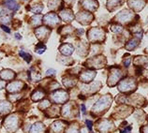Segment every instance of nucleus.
I'll use <instances>...</instances> for the list:
<instances>
[{"label": "nucleus", "mask_w": 148, "mask_h": 133, "mask_svg": "<svg viewBox=\"0 0 148 133\" xmlns=\"http://www.w3.org/2000/svg\"><path fill=\"white\" fill-rule=\"evenodd\" d=\"M111 97L110 96H105V97H102L101 99L97 102L94 107H93V112H102L104 111L105 109L108 108L110 106L111 104Z\"/></svg>", "instance_id": "nucleus-1"}, {"label": "nucleus", "mask_w": 148, "mask_h": 133, "mask_svg": "<svg viewBox=\"0 0 148 133\" xmlns=\"http://www.w3.org/2000/svg\"><path fill=\"white\" fill-rule=\"evenodd\" d=\"M135 82L133 79H125L119 84V90L122 92H130L135 88Z\"/></svg>", "instance_id": "nucleus-2"}, {"label": "nucleus", "mask_w": 148, "mask_h": 133, "mask_svg": "<svg viewBox=\"0 0 148 133\" xmlns=\"http://www.w3.org/2000/svg\"><path fill=\"white\" fill-rule=\"evenodd\" d=\"M53 101H56L57 103H64L66 100L68 99V93L63 91V90H60V91H56L53 94Z\"/></svg>", "instance_id": "nucleus-3"}, {"label": "nucleus", "mask_w": 148, "mask_h": 133, "mask_svg": "<svg viewBox=\"0 0 148 133\" xmlns=\"http://www.w3.org/2000/svg\"><path fill=\"white\" fill-rule=\"evenodd\" d=\"M5 126L9 130H14L18 127V118L16 115H11L8 117L5 122Z\"/></svg>", "instance_id": "nucleus-4"}, {"label": "nucleus", "mask_w": 148, "mask_h": 133, "mask_svg": "<svg viewBox=\"0 0 148 133\" xmlns=\"http://www.w3.org/2000/svg\"><path fill=\"white\" fill-rule=\"evenodd\" d=\"M103 32L100 29H91L90 32L88 33V38H90L92 41H96V40H101L103 38Z\"/></svg>", "instance_id": "nucleus-5"}, {"label": "nucleus", "mask_w": 148, "mask_h": 133, "mask_svg": "<svg viewBox=\"0 0 148 133\" xmlns=\"http://www.w3.org/2000/svg\"><path fill=\"white\" fill-rule=\"evenodd\" d=\"M121 77V71L119 69H114L111 71L110 77H109V82L108 84L109 85H114L117 83V81L120 79Z\"/></svg>", "instance_id": "nucleus-6"}, {"label": "nucleus", "mask_w": 148, "mask_h": 133, "mask_svg": "<svg viewBox=\"0 0 148 133\" xmlns=\"http://www.w3.org/2000/svg\"><path fill=\"white\" fill-rule=\"evenodd\" d=\"M132 16H133V14H132L130 11L124 10V11H121L119 14H117L116 19H117V21L121 22V23H127L128 21H130Z\"/></svg>", "instance_id": "nucleus-7"}, {"label": "nucleus", "mask_w": 148, "mask_h": 133, "mask_svg": "<svg viewBox=\"0 0 148 133\" xmlns=\"http://www.w3.org/2000/svg\"><path fill=\"white\" fill-rule=\"evenodd\" d=\"M44 22L47 23V25H49L50 26H53V25H56L59 23V19H58V17L56 14L50 13V14H47L44 17Z\"/></svg>", "instance_id": "nucleus-8"}, {"label": "nucleus", "mask_w": 148, "mask_h": 133, "mask_svg": "<svg viewBox=\"0 0 148 133\" xmlns=\"http://www.w3.org/2000/svg\"><path fill=\"white\" fill-rule=\"evenodd\" d=\"M130 6H131L135 10H141L145 6V0H130L128 1Z\"/></svg>", "instance_id": "nucleus-9"}, {"label": "nucleus", "mask_w": 148, "mask_h": 133, "mask_svg": "<svg viewBox=\"0 0 148 133\" xmlns=\"http://www.w3.org/2000/svg\"><path fill=\"white\" fill-rule=\"evenodd\" d=\"M95 75H96V73L94 71H84V73L81 74V80L85 82V83H88V82H90L94 79Z\"/></svg>", "instance_id": "nucleus-10"}, {"label": "nucleus", "mask_w": 148, "mask_h": 133, "mask_svg": "<svg viewBox=\"0 0 148 133\" xmlns=\"http://www.w3.org/2000/svg\"><path fill=\"white\" fill-rule=\"evenodd\" d=\"M112 123L110 122V121H108V120H103V121H101L100 124H99V130L101 132H107L108 130H111V128H112Z\"/></svg>", "instance_id": "nucleus-11"}, {"label": "nucleus", "mask_w": 148, "mask_h": 133, "mask_svg": "<svg viewBox=\"0 0 148 133\" xmlns=\"http://www.w3.org/2000/svg\"><path fill=\"white\" fill-rule=\"evenodd\" d=\"M22 86H23V83H21V82H14V83H11L10 84L8 85V90L10 92H16L21 90L23 88Z\"/></svg>", "instance_id": "nucleus-12"}, {"label": "nucleus", "mask_w": 148, "mask_h": 133, "mask_svg": "<svg viewBox=\"0 0 148 133\" xmlns=\"http://www.w3.org/2000/svg\"><path fill=\"white\" fill-rule=\"evenodd\" d=\"M83 4L84 8H86L87 10H94L96 8L98 7V3H97L95 0H84Z\"/></svg>", "instance_id": "nucleus-13"}, {"label": "nucleus", "mask_w": 148, "mask_h": 133, "mask_svg": "<svg viewBox=\"0 0 148 133\" xmlns=\"http://www.w3.org/2000/svg\"><path fill=\"white\" fill-rule=\"evenodd\" d=\"M45 130V127L41 123H37L31 128L30 133H43Z\"/></svg>", "instance_id": "nucleus-14"}, {"label": "nucleus", "mask_w": 148, "mask_h": 133, "mask_svg": "<svg viewBox=\"0 0 148 133\" xmlns=\"http://www.w3.org/2000/svg\"><path fill=\"white\" fill-rule=\"evenodd\" d=\"M5 4L8 9L11 10H17L19 9V5L16 3L15 0H5Z\"/></svg>", "instance_id": "nucleus-15"}, {"label": "nucleus", "mask_w": 148, "mask_h": 133, "mask_svg": "<svg viewBox=\"0 0 148 133\" xmlns=\"http://www.w3.org/2000/svg\"><path fill=\"white\" fill-rule=\"evenodd\" d=\"M10 108H11V106L10 103L5 102V101H1V102H0V114L10 112Z\"/></svg>", "instance_id": "nucleus-16"}, {"label": "nucleus", "mask_w": 148, "mask_h": 133, "mask_svg": "<svg viewBox=\"0 0 148 133\" xmlns=\"http://www.w3.org/2000/svg\"><path fill=\"white\" fill-rule=\"evenodd\" d=\"M60 51L62 53L66 54V56H69V54L72 53L73 52V47L71 44H65L60 48Z\"/></svg>", "instance_id": "nucleus-17"}, {"label": "nucleus", "mask_w": 148, "mask_h": 133, "mask_svg": "<svg viewBox=\"0 0 148 133\" xmlns=\"http://www.w3.org/2000/svg\"><path fill=\"white\" fill-rule=\"evenodd\" d=\"M64 128V123L62 122H59V121H57V122H54L52 126V130L56 132V133H60V131L63 130Z\"/></svg>", "instance_id": "nucleus-18"}, {"label": "nucleus", "mask_w": 148, "mask_h": 133, "mask_svg": "<svg viewBox=\"0 0 148 133\" xmlns=\"http://www.w3.org/2000/svg\"><path fill=\"white\" fill-rule=\"evenodd\" d=\"M0 76L5 80H10L15 76V74L11 71V70H4V71H2V73L0 74Z\"/></svg>", "instance_id": "nucleus-19"}, {"label": "nucleus", "mask_w": 148, "mask_h": 133, "mask_svg": "<svg viewBox=\"0 0 148 133\" xmlns=\"http://www.w3.org/2000/svg\"><path fill=\"white\" fill-rule=\"evenodd\" d=\"M138 44H139V40H137V38H134V40H130L127 42V44L126 45V48L127 50L131 51V50H133L134 48H136V47L138 46Z\"/></svg>", "instance_id": "nucleus-20"}, {"label": "nucleus", "mask_w": 148, "mask_h": 133, "mask_svg": "<svg viewBox=\"0 0 148 133\" xmlns=\"http://www.w3.org/2000/svg\"><path fill=\"white\" fill-rule=\"evenodd\" d=\"M44 96L45 95H44L43 92L40 91V90H37V91L32 95V99L35 100V101H36V100H40L41 99H43Z\"/></svg>", "instance_id": "nucleus-21"}, {"label": "nucleus", "mask_w": 148, "mask_h": 133, "mask_svg": "<svg viewBox=\"0 0 148 133\" xmlns=\"http://www.w3.org/2000/svg\"><path fill=\"white\" fill-rule=\"evenodd\" d=\"M36 33L38 35V37L40 38H42V36H43V34L45 35L46 33H49V29L47 28H45V27H40V28H38L37 31H36Z\"/></svg>", "instance_id": "nucleus-22"}, {"label": "nucleus", "mask_w": 148, "mask_h": 133, "mask_svg": "<svg viewBox=\"0 0 148 133\" xmlns=\"http://www.w3.org/2000/svg\"><path fill=\"white\" fill-rule=\"evenodd\" d=\"M71 11H69V13H67V14H65L64 12H62L61 13V16H62V18L64 19L65 21H68V22H71L72 19H73V15H72V13H71Z\"/></svg>", "instance_id": "nucleus-23"}, {"label": "nucleus", "mask_w": 148, "mask_h": 133, "mask_svg": "<svg viewBox=\"0 0 148 133\" xmlns=\"http://www.w3.org/2000/svg\"><path fill=\"white\" fill-rule=\"evenodd\" d=\"M71 104H68L63 108V115L65 117H69L71 115Z\"/></svg>", "instance_id": "nucleus-24"}, {"label": "nucleus", "mask_w": 148, "mask_h": 133, "mask_svg": "<svg viewBox=\"0 0 148 133\" xmlns=\"http://www.w3.org/2000/svg\"><path fill=\"white\" fill-rule=\"evenodd\" d=\"M20 56L24 58V59L26 61V62H30L31 61V56L29 53H25L24 51H20Z\"/></svg>", "instance_id": "nucleus-25"}, {"label": "nucleus", "mask_w": 148, "mask_h": 133, "mask_svg": "<svg viewBox=\"0 0 148 133\" xmlns=\"http://www.w3.org/2000/svg\"><path fill=\"white\" fill-rule=\"evenodd\" d=\"M45 49H46V47L44 45H42V44H38L37 47H36V53H38V54H41V53H43L45 52Z\"/></svg>", "instance_id": "nucleus-26"}, {"label": "nucleus", "mask_w": 148, "mask_h": 133, "mask_svg": "<svg viewBox=\"0 0 148 133\" xmlns=\"http://www.w3.org/2000/svg\"><path fill=\"white\" fill-rule=\"evenodd\" d=\"M122 0H108L109 6H118L119 3H121Z\"/></svg>", "instance_id": "nucleus-27"}, {"label": "nucleus", "mask_w": 148, "mask_h": 133, "mask_svg": "<svg viewBox=\"0 0 148 133\" xmlns=\"http://www.w3.org/2000/svg\"><path fill=\"white\" fill-rule=\"evenodd\" d=\"M111 29H112V31H114V32H115V33H119L123 30L122 27L119 26V25H112L111 27Z\"/></svg>", "instance_id": "nucleus-28"}, {"label": "nucleus", "mask_w": 148, "mask_h": 133, "mask_svg": "<svg viewBox=\"0 0 148 133\" xmlns=\"http://www.w3.org/2000/svg\"><path fill=\"white\" fill-rule=\"evenodd\" d=\"M44 102H45V103H43V101H42V103H40V108H41V107H43V106H44V108L50 106V103H49V101H48V100H45Z\"/></svg>", "instance_id": "nucleus-29"}, {"label": "nucleus", "mask_w": 148, "mask_h": 133, "mask_svg": "<svg viewBox=\"0 0 148 133\" xmlns=\"http://www.w3.org/2000/svg\"><path fill=\"white\" fill-rule=\"evenodd\" d=\"M67 133H77V130H76V128H74L73 127H71V128H69L68 130Z\"/></svg>", "instance_id": "nucleus-30"}, {"label": "nucleus", "mask_w": 148, "mask_h": 133, "mask_svg": "<svg viewBox=\"0 0 148 133\" xmlns=\"http://www.w3.org/2000/svg\"><path fill=\"white\" fill-rule=\"evenodd\" d=\"M46 74H47V75H54V74H56V70L54 69H48Z\"/></svg>", "instance_id": "nucleus-31"}, {"label": "nucleus", "mask_w": 148, "mask_h": 133, "mask_svg": "<svg viewBox=\"0 0 148 133\" xmlns=\"http://www.w3.org/2000/svg\"><path fill=\"white\" fill-rule=\"evenodd\" d=\"M86 124H87V128H89V130H92V122L89 120H86Z\"/></svg>", "instance_id": "nucleus-32"}, {"label": "nucleus", "mask_w": 148, "mask_h": 133, "mask_svg": "<svg viewBox=\"0 0 148 133\" xmlns=\"http://www.w3.org/2000/svg\"><path fill=\"white\" fill-rule=\"evenodd\" d=\"M130 130H131V127H127V128H125L124 130H122V133H130Z\"/></svg>", "instance_id": "nucleus-33"}, {"label": "nucleus", "mask_w": 148, "mask_h": 133, "mask_svg": "<svg viewBox=\"0 0 148 133\" xmlns=\"http://www.w3.org/2000/svg\"><path fill=\"white\" fill-rule=\"evenodd\" d=\"M1 27L4 31H6V32H8V33H10V30L9 27H7L6 25H1Z\"/></svg>", "instance_id": "nucleus-34"}, {"label": "nucleus", "mask_w": 148, "mask_h": 133, "mask_svg": "<svg viewBox=\"0 0 148 133\" xmlns=\"http://www.w3.org/2000/svg\"><path fill=\"white\" fill-rule=\"evenodd\" d=\"M130 61H131L130 58H127V60H125V61H124V64H125V66H130Z\"/></svg>", "instance_id": "nucleus-35"}, {"label": "nucleus", "mask_w": 148, "mask_h": 133, "mask_svg": "<svg viewBox=\"0 0 148 133\" xmlns=\"http://www.w3.org/2000/svg\"><path fill=\"white\" fill-rule=\"evenodd\" d=\"M143 133H148V126H146V127H145L143 128Z\"/></svg>", "instance_id": "nucleus-36"}, {"label": "nucleus", "mask_w": 148, "mask_h": 133, "mask_svg": "<svg viewBox=\"0 0 148 133\" xmlns=\"http://www.w3.org/2000/svg\"><path fill=\"white\" fill-rule=\"evenodd\" d=\"M4 85H5V82L0 81V89H2L4 87Z\"/></svg>", "instance_id": "nucleus-37"}, {"label": "nucleus", "mask_w": 148, "mask_h": 133, "mask_svg": "<svg viewBox=\"0 0 148 133\" xmlns=\"http://www.w3.org/2000/svg\"><path fill=\"white\" fill-rule=\"evenodd\" d=\"M81 109H82V112H83L84 113L85 112V106H84V105H82V106H81Z\"/></svg>", "instance_id": "nucleus-38"}, {"label": "nucleus", "mask_w": 148, "mask_h": 133, "mask_svg": "<svg viewBox=\"0 0 148 133\" xmlns=\"http://www.w3.org/2000/svg\"><path fill=\"white\" fill-rule=\"evenodd\" d=\"M15 37H16V38H18V40H20V38H21V36H19V34L15 35Z\"/></svg>", "instance_id": "nucleus-39"}, {"label": "nucleus", "mask_w": 148, "mask_h": 133, "mask_svg": "<svg viewBox=\"0 0 148 133\" xmlns=\"http://www.w3.org/2000/svg\"><path fill=\"white\" fill-rule=\"evenodd\" d=\"M82 133H87V132H86V130H85L84 128V130H82Z\"/></svg>", "instance_id": "nucleus-40"}]
</instances>
